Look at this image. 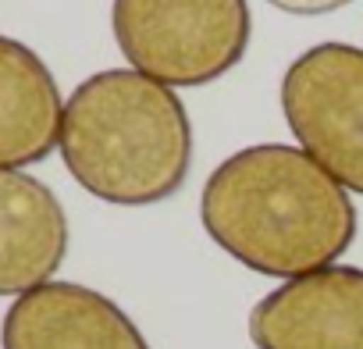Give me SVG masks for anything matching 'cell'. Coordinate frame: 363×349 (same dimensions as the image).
I'll return each mask as SVG.
<instances>
[{
	"mask_svg": "<svg viewBox=\"0 0 363 349\" xmlns=\"http://www.w3.org/2000/svg\"><path fill=\"white\" fill-rule=\"evenodd\" d=\"M200 221L232 260L285 282L338 264L356 239L349 189L285 143L225 157L203 182Z\"/></svg>",
	"mask_w": 363,
	"mask_h": 349,
	"instance_id": "cell-1",
	"label": "cell"
},
{
	"mask_svg": "<svg viewBox=\"0 0 363 349\" xmlns=\"http://www.w3.org/2000/svg\"><path fill=\"white\" fill-rule=\"evenodd\" d=\"M61 157L89 196L153 207L189 179V111L171 86L135 68L96 72L65 100Z\"/></svg>",
	"mask_w": 363,
	"mask_h": 349,
	"instance_id": "cell-2",
	"label": "cell"
},
{
	"mask_svg": "<svg viewBox=\"0 0 363 349\" xmlns=\"http://www.w3.org/2000/svg\"><path fill=\"white\" fill-rule=\"evenodd\" d=\"M111 29L125 61L178 89L228 75L250 50L246 0H114Z\"/></svg>",
	"mask_w": 363,
	"mask_h": 349,
	"instance_id": "cell-3",
	"label": "cell"
},
{
	"mask_svg": "<svg viewBox=\"0 0 363 349\" xmlns=\"http://www.w3.org/2000/svg\"><path fill=\"white\" fill-rule=\"evenodd\" d=\"M281 114L331 179L363 196V50L317 43L281 75Z\"/></svg>",
	"mask_w": 363,
	"mask_h": 349,
	"instance_id": "cell-4",
	"label": "cell"
},
{
	"mask_svg": "<svg viewBox=\"0 0 363 349\" xmlns=\"http://www.w3.org/2000/svg\"><path fill=\"white\" fill-rule=\"evenodd\" d=\"M250 338L257 349H363V267L281 282L250 310Z\"/></svg>",
	"mask_w": 363,
	"mask_h": 349,
	"instance_id": "cell-5",
	"label": "cell"
},
{
	"mask_svg": "<svg viewBox=\"0 0 363 349\" xmlns=\"http://www.w3.org/2000/svg\"><path fill=\"white\" fill-rule=\"evenodd\" d=\"M4 349H150L139 324L104 292L47 282L18 296L0 324Z\"/></svg>",
	"mask_w": 363,
	"mask_h": 349,
	"instance_id": "cell-6",
	"label": "cell"
},
{
	"mask_svg": "<svg viewBox=\"0 0 363 349\" xmlns=\"http://www.w3.org/2000/svg\"><path fill=\"white\" fill-rule=\"evenodd\" d=\"M68 214L57 193L26 171L0 167V296H26L65 264Z\"/></svg>",
	"mask_w": 363,
	"mask_h": 349,
	"instance_id": "cell-7",
	"label": "cell"
},
{
	"mask_svg": "<svg viewBox=\"0 0 363 349\" xmlns=\"http://www.w3.org/2000/svg\"><path fill=\"white\" fill-rule=\"evenodd\" d=\"M65 100L43 57L0 36V167L40 164L61 146Z\"/></svg>",
	"mask_w": 363,
	"mask_h": 349,
	"instance_id": "cell-8",
	"label": "cell"
},
{
	"mask_svg": "<svg viewBox=\"0 0 363 349\" xmlns=\"http://www.w3.org/2000/svg\"><path fill=\"white\" fill-rule=\"evenodd\" d=\"M271 8L285 11V15H296V18H317V15H331V11H342L356 0H267Z\"/></svg>",
	"mask_w": 363,
	"mask_h": 349,
	"instance_id": "cell-9",
	"label": "cell"
}]
</instances>
